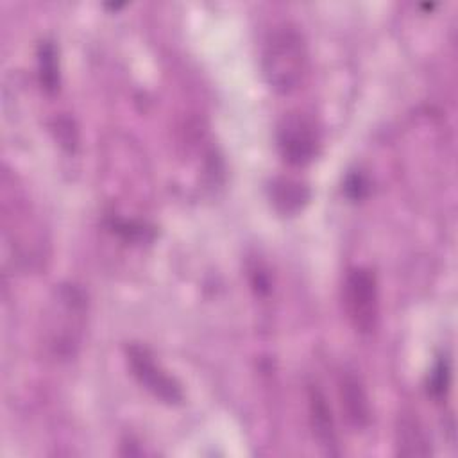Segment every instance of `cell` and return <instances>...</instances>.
<instances>
[{
  "label": "cell",
  "mask_w": 458,
  "mask_h": 458,
  "mask_svg": "<svg viewBox=\"0 0 458 458\" xmlns=\"http://www.w3.org/2000/svg\"><path fill=\"white\" fill-rule=\"evenodd\" d=\"M308 411H310V424L313 429L315 438L329 454H336V431L331 408L327 404L326 395L317 386L308 388Z\"/></svg>",
  "instance_id": "8992f818"
},
{
  "label": "cell",
  "mask_w": 458,
  "mask_h": 458,
  "mask_svg": "<svg viewBox=\"0 0 458 458\" xmlns=\"http://www.w3.org/2000/svg\"><path fill=\"white\" fill-rule=\"evenodd\" d=\"M276 140L279 154L293 166L311 163L320 148L318 129L315 122L302 113L284 114L277 123Z\"/></svg>",
  "instance_id": "3957f363"
},
{
  "label": "cell",
  "mask_w": 458,
  "mask_h": 458,
  "mask_svg": "<svg viewBox=\"0 0 458 458\" xmlns=\"http://www.w3.org/2000/svg\"><path fill=\"white\" fill-rule=\"evenodd\" d=\"M308 68V47L302 32L293 23L276 25L265 38L261 72L267 86L277 95L299 88Z\"/></svg>",
  "instance_id": "6da1fadb"
},
{
  "label": "cell",
  "mask_w": 458,
  "mask_h": 458,
  "mask_svg": "<svg viewBox=\"0 0 458 458\" xmlns=\"http://www.w3.org/2000/svg\"><path fill=\"white\" fill-rule=\"evenodd\" d=\"M395 451L399 456H429L431 440L417 417L403 413L395 424Z\"/></svg>",
  "instance_id": "52a82bcc"
},
{
  "label": "cell",
  "mask_w": 458,
  "mask_h": 458,
  "mask_svg": "<svg viewBox=\"0 0 458 458\" xmlns=\"http://www.w3.org/2000/svg\"><path fill=\"white\" fill-rule=\"evenodd\" d=\"M111 229L114 233H118L120 236L127 238V240H138V238H145V233L147 229L141 225V224H136V222H127V220H120V218H113L111 222Z\"/></svg>",
  "instance_id": "7c38bea8"
},
{
  "label": "cell",
  "mask_w": 458,
  "mask_h": 458,
  "mask_svg": "<svg viewBox=\"0 0 458 458\" xmlns=\"http://www.w3.org/2000/svg\"><path fill=\"white\" fill-rule=\"evenodd\" d=\"M127 361L138 383L147 388L156 399L166 404H179L182 401L184 394L181 385L154 361L147 347L131 344L127 347Z\"/></svg>",
  "instance_id": "277c9868"
},
{
  "label": "cell",
  "mask_w": 458,
  "mask_h": 458,
  "mask_svg": "<svg viewBox=\"0 0 458 458\" xmlns=\"http://www.w3.org/2000/svg\"><path fill=\"white\" fill-rule=\"evenodd\" d=\"M449 385H451V367H449V361L445 358H440L435 367L431 369L429 372V377H428V392L440 399L447 394L449 390Z\"/></svg>",
  "instance_id": "30bf717a"
},
{
  "label": "cell",
  "mask_w": 458,
  "mask_h": 458,
  "mask_svg": "<svg viewBox=\"0 0 458 458\" xmlns=\"http://www.w3.org/2000/svg\"><path fill=\"white\" fill-rule=\"evenodd\" d=\"M38 72L41 88L47 93H55L59 89V59L57 48L52 41H41L38 47Z\"/></svg>",
  "instance_id": "9c48e42d"
},
{
  "label": "cell",
  "mask_w": 458,
  "mask_h": 458,
  "mask_svg": "<svg viewBox=\"0 0 458 458\" xmlns=\"http://www.w3.org/2000/svg\"><path fill=\"white\" fill-rule=\"evenodd\" d=\"M340 404L345 420L356 431L365 429L372 419V408L361 379L354 372H344L340 377Z\"/></svg>",
  "instance_id": "5b68a950"
},
{
  "label": "cell",
  "mask_w": 458,
  "mask_h": 458,
  "mask_svg": "<svg viewBox=\"0 0 458 458\" xmlns=\"http://www.w3.org/2000/svg\"><path fill=\"white\" fill-rule=\"evenodd\" d=\"M344 308L360 335H370L379 320V290L372 270L354 267L344 281Z\"/></svg>",
  "instance_id": "7a4b0ae2"
},
{
  "label": "cell",
  "mask_w": 458,
  "mask_h": 458,
  "mask_svg": "<svg viewBox=\"0 0 458 458\" xmlns=\"http://www.w3.org/2000/svg\"><path fill=\"white\" fill-rule=\"evenodd\" d=\"M344 190H345V195H347L349 199H352V200H361V199H365L367 193H369V181H367L361 174H358V172L349 174L347 179H345V182H344Z\"/></svg>",
  "instance_id": "8fae6325"
},
{
  "label": "cell",
  "mask_w": 458,
  "mask_h": 458,
  "mask_svg": "<svg viewBox=\"0 0 458 458\" xmlns=\"http://www.w3.org/2000/svg\"><path fill=\"white\" fill-rule=\"evenodd\" d=\"M270 202L274 208L286 216L299 213L310 200V188L299 181L277 177L268 186Z\"/></svg>",
  "instance_id": "ba28073f"
}]
</instances>
